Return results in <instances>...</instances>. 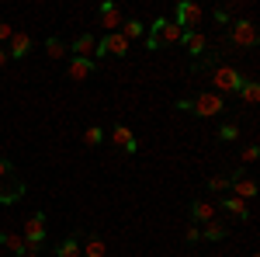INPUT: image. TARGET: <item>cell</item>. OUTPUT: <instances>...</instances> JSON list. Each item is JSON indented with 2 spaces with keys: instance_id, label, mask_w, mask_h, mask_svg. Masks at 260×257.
I'll return each instance as SVG.
<instances>
[{
  "instance_id": "cell-31",
  "label": "cell",
  "mask_w": 260,
  "mask_h": 257,
  "mask_svg": "<svg viewBox=\"0 0 260 257\" xmlns=\"http://www.w3.org/2000/svg\"><path fill=\"white\" fill-rule=\"evenodd\" d=\"M156 49H163V42L156 35H146V52H156Z\"/></svg>"
},
{
  "instance_id": "cell-28",
  "label": "cell",
  "mask_w": 260,
  "mask_h": 257,
  "mask_svg": "<svg viewBox=\"0 0 260 257\" xmlns=\"http://www.w3.org/2000/svg\"><path fill=\"white\" fill-rule=\"evenodd\" d=\"M184 240H187V243H198L201 240V226H187V230H184Z\"/></svg>"
},
{
  "instance_id": "cell-3",
  "label": "cell",
  "mask_w": 260,
  "mask_h": 257,
  "mask_svg": "<svg viewBox=\"0 0 260 257\" xmlns=\"http://www.w3.org/2000/svg\"><path fill=\"white\" fill-rule=\"evenodd\" d=\"M205 21V7L194 4V0H180L174 7V24L184 28V32H198V24Z\"/></svg>"
},
{
  "instance_id": "cell-26",
  "label": "cell",
  "mask_w": 260,
  "mask_h": 257,
  "mask_svg": "<svg viewBox=\"0 0 260 257\" xmlns=\"http://www.w3.org/2000/svg\"><path fill=\"white\" fill-rule=\"evenodd\" d=\"M219 139H225V142H233V139H240V125L236 122H225L219 129Z\"/></svg>"
},
{
  "instance_id": "cell-34",
  "label": "cell",
  "mask_w": 260,
  "mask_h": 257,
  "mask_svg": "<svg viewBox=\"0 0 260 257\" xmlns=\"http://www.w3.org/2000/svg\"><path fill=\"white\" fill-rule=\"evenodd\" d=\"M24 257H42V254H39V250H28V254H24Z\"/></svg>"
},
{
  "instance_id": "cell-19",
  "label": "cell",
  "mask_w": 260,
  "mask_h": 257,
  "mask_svg": "<svg viewBox=\"0 0 260 257\" xmlns=\"http://www.w3.org/2000/svg\"><path fill=\"white\" fill-rule=\"evenodd\" d=\"M45 56H49V60H66V56H70V45L52 35V39H45Z\"/></svg>"
},
{
  "instance_id": "cell-15",
  "label": "cell",
  "mask_w": 260,
  "mask_h": 257,
  "mask_svg": "<svg viewBox=\"0 0 260 257\" xmlns=\"http://www.w3.org/2000/svg\"><path fill=\"white\" fill-rule=\"evenodd\" d=\"M191 56H205L208 52V35L205 32H184V42H180Z\"/></svg>"
},
{
  "instance_id": "cell-22",
  "label": "cell",
  "mask_w": 260,
  "mask_h": 257,
  "mask_svg": "<svg viewBox=\"0 0 260 257\" xmlns=\"http://www.w3.org/2000/svg\"><path fill=\"white\" fill-rule=\"evenodd\" d=\"M121 35L132 42V39H139V35H146V24H142L139 18H125V24H121Z\"/></svg>"
},
{
  "instance_id": "cell-18",
  "label": "cell",
  "mask_w": 260,
  "mask_h": 257,
  "mask_svg": "<svg viewBox=\"0 0 260 257\" xmlns=\"http://www.w3.org/2000/svg\"><path fill=\"white\" fill-rule=\"evenodd\" d=\"M108 254V247H104V240L98 233H87V243L80 247V257H104Z\"/></svg>"
},
{
  "instance_id": "cell-5",
  "label": "cell",
  "mask_w": 260,
  "mask_h": 257,
  "mask_svg": "<svg viewBox=\"0 0 260 257\" xmlns=\"http://www.w3.org/2000/svg\"><path fill=\"white\" fill-rule=\"evenodd\" d=\"M222 111H225V101L215 91H201L198 98H191V115H198V119H215Z\"/></svg>"
},
{
  "instance_id": "cell-10",
  "label": "cell",
  "mask_w": 260,
  "mask_h": 257,
  "mask_svg": "<svg viewBox=\"0 0 260 257\" xmlns=\"http://www.w3.org/2000/svg\"><path fill=\"white\" fill-rule=\"evenodd\" d=\"M94 49H98V35L83 32V35H77V39H73L70 56H77V60H94Z\"/></svg>"
},
{
  "instance_id": "cell-13",
  "label": "cell",
  "mask_w": 260,
  "mask_h": 257,
  "mask_svg": "<svg viewBox=\"0 0 260 257\" xmlns=\"http://www.w3.org/2000/svg\"><path fill=\"white\" fill-rule=\"evenodd\" d=\"M28 52H31V35L28 32H14L11 42H7V56L11 60H24Z\"/></svg>"
},
{
  "instance_id": "cell-25",
  "label": "cell",
  "mask_w": 260,
  "mask_h": 257,
  "mask_svg": "<svg viewBox=\"0 0 260 257\" xmlns=\"http://www.w3.org/2000/svg\"><path fill=\"white\" fill-rule=\"evenodd\" d=\"M83 142H87V146H101V142H104V132H101V125H87V132H83Z\"/></svg>"
},
{
  "instance_id": "cell-21",
  "label": "cell",
  "mask_w": 260,
  "mask_h": 257,
  "mask_svg": "<svg viewBox=\"0 0 260 257\" xmlns=\"http://www.w3.org/2000/svg\"><path fill=\"white\" fill-rule=\"evenodd\" d=\"M56 257H80V240H77V237L59 240V247H56Z\"/></svg>"
},
{
  "instance_id": "cell-11",
  "label": "cell",
  "mask_w": 260,
  "mask_h": 257,
  "mask_svg": "<svg viewBox=\"0 0 260 257\" xmlns=\"http://www.w3.org/2000/svg\"><path fill=\"white\" fill-rule=\"evenodd\" d=\"M111 142L118 146L121 153H128V157L139 150V142H136V136H132V129H128V125H121V122L115 125V129H111Z\"/></svg>"
},
{
  "instance_id": "cell-23",
  "label": "cell",
  "mask_w": 260,
  "mask_h": 257,
  "mask_svg": "<svg viewBox=\"0 0 260 257\" xmlns=\"http://www.w3.org/2000/svg\"><path fill=\"white\" fill-rule=\"evenodd\" d=\"M240 98L246 101V104H257V101H260V83H257V80H243Z\"/></svg>"
},
{
  "instance_id": "cell-33",
  "label": "cell",
  "mask_w": 260,
  "mask_h": 257,
  "mask_svg": "<svg viewBox=\"0 0 260 257\" xmlns=\"http://www.w3.org/2000/svg\"><path fill=\"white\" fill-rule=\"evenodd\" d=\"M7 63H11V56H7V49H4V45H0V70H4V66H7Z\"/></svg>"
},
{
  "instance_id": "cell-24",
  "label": "cell",
  "mask_w": 260,
  "mask_h": 257,
  "mask_svg": "<svg viewBox=\"0 0 260 257\" xmlns=\"http://www.w3.org/2000/svg\"><path fill=\"white\" fill-rule=\"evenodd\" d=\"M229 184H233L229 174H212V178H208V191H212V195H222V191H229Z\"/></svg>"
},
{
  "instance_id": "cell-35",
  "label": "cell",
  "mask_w": 260,
  "mask_h": 257,
  "mask_svg": "<svg viewBox=\"0 0 260 257\" xmlns=\"http://www.w3.org/2000/svg\"><path fill=\"white\" fill-rule=\"evenodd\" d=\"M253 257H257V254H253Z\"/></svg>"
},
{
  "instance_id": "cell-16",
  "label": "cell",
  "mask_w": 260,
  "mask_h": 257,
  "mask_svg": "<svg viewBox=\"0 0 260 257\" xmlns=\"http://www.w3.org/2000/svg\"><path fill=\"white\" fill-rule=\"evenodd\" d=\"M0 247H7L14 257H24V254H28L24 237H21V233H11V230H0Z\"/></svg>"
},
{
  "instance_id": "cell-9",
  "label": "cell",
  "mask_w": 260,
  "mask_h": 257,
  "mask_svg": "<svg viewBox=\"0 0 260 257\" xmlns=\"http://www.w3.org/2000/svg\"><path fill=\"white\" fill-rule=\"evenodd\" d=\"M94 73H98V63L94 60H77V56H73L70 66H66V77L73 80V83H83V80L94 77Z\"/></svg>"
},
{
  "instance_id": "cell-7",
  "label": "cell",
  "mask_w": 260,
  "mask_h": 257,
  "mask_svg": "<svg viewBox=\"0 0 260 257\" xmlns=\"http://www.w3.org/2000/svg\"><path fill=\"white\" fill-rule=\"evenodd\" d=\"M149 35H156L163 45H180L184 42V28H177L170 18H156L149 24Z\"/></svg>"
},
{
  "instance_id": "cell-2",
  "label": "cell",
  "mask_w": 260,
  "mask_h": 257,
  "mask_svg": "<svg viewBox=\"0 0 260 257\" xmlns=\"http://www.w3.org/2000/svg\"><path fill=\"white\" fill-rule=\"evenodd\" d=\"M243 73L236 70V66H229V63H222V66H215L212 70V91L215 94H240V87H243Z\"/></svg>"
},
{
  "instance_id": "cell-12",
  "label": "cell",
  "mask_w": 260,
  "mask_h": 257,
  "mask_svg": "<svg viewBox=\"0 0 260 257\" xmlns=\"http://www.w3.org/2000/svg\"><path fill=\"white\" fill-rule=\"evenodd\" d=\"M101 49H104V56H128V39L121 35V32H111V35H101Z\"/></svg>"
},
{
  "instance_id": "cell-1",
  "label": "cell",
  "mask_w": 260,
  "mask_h": 257,
  "mask_svg": "<svg viewBox=\"0 0 260 257\" xmlns=\"http://www.w3.org/2000/svg\"><path fill=\"white\" fill-rule=\"evenodd\" d=\"M21 198H24V181L18 178L11 160L0 157V205H14Z\"/></svg>"
},
{
  "instance_id": "cell-29",
  "label": "cell",
  "mask_w": 260,
  "mask_h": 257,
  "mask_svg": "<svg viewBox=\"0 0 260 257\" xmlns=\"http://www.w3.org/2000/svg\"><path fill=\"white\" fill-rule=\"evenodd\" d=\"M243 7H246V0H233V4H225V7H222V11H225V14H229V18H233V14H240Z\"/></svg>"
},
{
  "instance_id": "cell-17",
  "label": "cell",
  "mask_w": 260,
  "mask_h": 257,
  "mask_svg": "<svg viewBox=\"0 0 260 257\" xmlns=\"http://www.w3.org/2000/svg\"><path fill=\"white\" fill-rule=\"evenodd\" d=\"M222 209H225L233 219H240V222H250V209H246V202H243V198L225 195V198H222Z\"/></svg>"
},
{
  "instance_id": "cell-8",
  "label": "cell",
  "mask_w": 260,
  "mask_h": 257,
  "mask_svg": "<svg viewBox=\"0 0 260 257\" xmlns=\"http://www.w3.org/2000/svg\"><path fill=\"white\" fill-rule=\"evenodd\" d=\"M121 24H125V11H121L118 4L104 0V4H101V28H104V35H111V32H121Z\"/></svg>"
},
{
  "instance_id": "cell-32",
  "label": "cell",
  "mask_w": 260,
  "mask_h": 257,
  "mask_svg": "<svg viewBox=\"0 0 260 257\" xmlns=\"http://www.w3.org/2000/svg\"><path fill=\"white\" fill-rule=\"evenodd\" d=\"M212 18L219 21V24H233V18H229V14H225V11H222V7H219V11H212Z\"/></svg>"
},
{
  "instance_id": "cell-6",
  "label": "cell",
  "mask_w": 260,
  "mask_h": 257,
  "mask_svg": "<svg viewBox=\"0 0 260 257\" xmlns=\"http://www.w3.org/2000/svg\"><path fill=\"white\" fill-rule=\"evenodd\" d=\"M21 237L28 243V250H42L45 247V212H31V216L24 219Z\"/></svg>"
},
{
  "instance_id": "cell-14",
  "label": "cell",
  "mask_w": 260,
  "mask_h": 257,
  "mask_svg": "<svg viewBox=\"0 0 260 257\" xmlns=\"http://www.w3.org/2000/svg\"><path fill=\"white\" fill-rule=\"evenodd\" d=\"M215 202H205V198H198V202H191V219L194 222H201V226H208V222H215Z\"/></svg>"
},
{
  "instance_id": "cell-30",
  "label": "cell",
  "mask_w": 260,
  "mask_h": 257,
  "mask_svg": "<svg viewBox=\"0 0 260 257\" xmlns=\"http://www.w3.org/2000/svg\"><path fill=\"white\" fill-rule=\"evenodd\" d=\"M11 35H14V28H11L7 21H0V45H4V42H11Z\"/></svg>"
},
{
  "instance_id": "cell-4",
  "label": "cell",
  "mask_w": 260,
  "mask_h": 257,
  "mask_svg": "<svg viewBox=\"0 0 260 257\" xmlns=\"http://www.w3.org/2000/svg\"><path fill=\"white\" fill-rule=\"evenodd\" d=\"M233 32H229V39H233V45H240V49H257L260 42V32L257 24L250 18H233V24H229Z\"/></svg>"
},
{
  "instance_id": "cell-20",
  "label": "cell",
  "mask_w": 260,
  "mask_h": 257,
  "mask_svg": "<svg viewBox=\"0 0 260 257\" xmlns=\"http://www.w3.org/2000/svg\"><path fill=\"white\" fill-rule=\"evenodd\" d=\"M201 237H205V240H225V237H229V226L215 219V222H208V226H201Z\"/></svg>"
},
{
  "instance_id": "cell-27",
  "label": "cell",
  "mask_w": 260,
  "mask_h": 257,
  "mask_svg": "<svg viewBox=\"0 0 260 257\" xmlns=\"http://www.w3.org/2000/svg\"><path fill=\"white\" fill-rule=\"evenodd\" d=\"M257 160H260V146H257V142H250V146L243 150V167H250V163H257Z\"/></svg>"
}]
</instances>
